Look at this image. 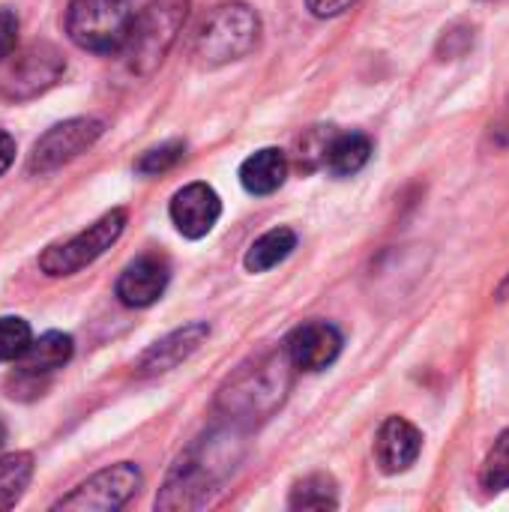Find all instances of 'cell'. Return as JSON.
<instances>
[{"mask_svg": "<svg viewBox=\"0 0 509 512\" xmlns=\"http://www.w3.org/2000/svg\"><path fill=\"white\" fill-rule=\"evenodd\" d=\"M33 477V456L12 453L0 459V510H12Z\"/></svg>", "mask_w": 509, "mask_h": 512, "instance_id": "19", "label": "cell"}, {"mask_svg": "<svg viewBox=\"0 0 509 512\" xmlns=\"http://www.w3.org/2000/svg\"><path fill=\"white\" fill-rule=\"evenodd\" d=\"M123 228H126V210L117 207V210L105 213L102 219H96L87 231L75 234L72 240L45 249L42 258H39L42 273H48V276H54V279L78 273L81 267L93 264L105 249H111V246L120 240Z\"/></svg>", "mask_w": 509, "mask_h": 512, "instance_id": "5", "label": "cell"}, {"mask_svg": "<svg viewBox=\"0 0 509 512\" xmlns=\"http://www.w3.org/2000/svg\"><path fill=\"white\" fill-rule=\"evenodd\" d=\"M210 336L207 324H186L183 330H174L171 336H165L162 342H156L138 363V375H162L171 372L174 366H180L183 360H189L201 342Z\"/></svg>", "mask_w": 509, "mask_h": 512, "instance_id": "14", "label": "cell"}, {"mask_svg": "<svg viewBox=\"0 0 509 512\" xmlns=\"http://www.w3.org/2000/svg\"><path fill=\"white\" fill-rule=\"evenodd\" d=\"M138 489H141V471L135 465H129V462H120L114 468H105V471L93 474L72 495L57 501V510H120Z\"/></svg>", "mask_w": 509, "mask_h": 512, "instance_id": "9", "label": "cell"}, {"mask_svg": "<svg viewBox=\"0 0 509 512\" xmlns=\"http://www.w3.org/2000/svg\"><path fill=\"white\" fill-rule=\"evenodd\" d=\"M66 63L60 51L48 42H33L21 54L12 57L9 66L0 72V93L6 99H30L42 90H48L60 75Z\"/></svg>", "mask_w": 509, "mask_h": 512, "instance_id": "8", "label": "cell"}, {"mask_svg": "<svg viewBox=\"0 0 509 512\" xmlns=\"http://www.w3.org/2000/svg\"><path fill=\"white\" fill-rule=\"evenodd\" d=\"M285 177H288V159L276 147H264L252 153L240 165V183L252 195H273L285 183Z\"/></svg>", "mask_w": 509, "mask_h": 512, "instance_id": "15", "label": "cell"}, {"mask_svg": "<svg viewBox=\"0 0 509 512\" xmlns=\"http://www.w3.org/2000/svg\"><path fill=\"white\" fill-rule=\"evenodd\" d=\"M72 357V339L66 333H45L39 339L30 342V348L21 354V369L18 375L21 378H39V375H48L60 366H66Z\"/></svg>", "mask_w": 509, "mask_h": 512, "instance_id": "17", "label": "cell"}, {"mask_svg": "<svg viewBox=\"0 0 509 512\" xmlns=\"http://www.w3.org/2000/svg\"><path fill=\"white\" fill-rule=\"evenodd\" d=\"M186 15H189V0H150L144 9H138L129 39L123 45L126 66L135 75L156 72L165 54L171 51V45L177 42Z\"/></svg>", "mask_w": 509, "mask_h": 512, "instance_id": "2", "label": "cell"}, {"mask_svg": "<svg viewBox=\"0 0 509 512\" xmlns=\"http://www.w3.org/2000/svg\"><path fill=\"white\" fill-rule=\"evenodd\" d=\"M12 159H15V141L6 132H0V174L9 171Z\"/></svg>", "mask_w": 509, "mask_h": 512, "instance_id": "27", "label": "cell"}, {"mask_svg": "<svg viewBox=\"0 0 509 512\" xmlns=\"http://www.w3.org/2000/svg\"><path fill=\"white\" fill-rule=\"evenodd\" d=\"M231 459L225 456L222 444H210V459L204 456V447H195L189 456L177 462L171 471L165 492L156 498L159 510H195L210 501V492H216L222 474H228Z\"/></svg>", "mask_w": 509, "mask_h": 512, "instance_id": "4", "label": "cell"}, {"mask_svg": "<svg viewBox=\"0 0 509 512\" xmlns=\"http://www.w3.org/2000/svg\"><path fill=\"white\" fill-rule=\"evenodd\" d=\"M30 342H33V333L24 318H15V315L0 318V363L21 360V354L30 348Z\"/></svg>", "mask_w": 509, "mask_h": 512, "instance_id": "21", "label": "cell"}, {"mask_svg": "<svg viewBox=\"0 0 509 512\" xmlns=\"http://www.w3.org/2000/svg\"><path fill=\"white\" fill-rule=\"evenodd\" d=\"M222 216V201L207 183H189L171 198V219L189 240H201Z\"/></svg>", "mask_w": 509, "mask_h": 512, "instance_id": "11", "label": "cell"}, {"mask_svg": "<svg viewBox=\"0 0 509 512\" xmlns=\"http://www.w3.org/2000/svg\"><path fill=\"white\" fill-rule=\"evenodd\" d=\"M357 0H306L309 12L318 15V18H336L342 12H348Z\"/></svg>", "mask_w": 509, "mask_h": 512, "instance_id": "25", "label": "cell"}, {"mask_svg": "<svg viewBox=\"0 0 509 512\" xmlns=\"http://www.w3.org/2000/svg\"><path fill=\"white\" fill-rule=\"evenodd\" d=\"M183 153H186L183 141H168V144H162V147L147 150V153L135 162V171L144 174V177H156V174L174 168V165L183 159Z\"/></svg>", "mask_w": 509, "mask_h": 512, "instance_id": "23", "label": "cell"}, {"mask_svg": "<svg viewBox=\"0 0 509 512\" xmlns=\"http://www.w3.org/2000/svg\"><path fill=\"white\" fill-rule=\"evenodd\" d=\"M492 141L501 144V147H509V105L498 114V120L492 123Z\"/></svg>", "mask_w": 509, "mask_h": 512, "instance_id": "26", "label": "cell"}, {"mask_svg": "<svg viewBox=\"0 0 509 512\" xmlns=\"http://www.w3.org/2000/svg\"><path fill=\"white\" fill-rule=\"evenodd\" d=\"M423 450V438L417 426H411L402 417H390L375 438V459L384 474H402L408 471Z\"/></svg>", "mask_w": 509, "mask_h": 512, "instance_id": "13", "label": "cell"}, {"mask_svg": "<svg viewBox=\"0 0 509 512\" xmlns=\"http://www.w3.org/2000/svg\"><path fill=\"white\" fill-rule=\"evenodd\" d=\"M102 120L93 117H75V120H63L57 126H51L30 153L27 171L30 174H51L57 168H63L66 162H72L75 156H81L84 150H90L99 135H102Z\"/></svg>", "mask_w": 509, "mask_h": 512, "instance_id": "7", "label": "cell"}, {"mask_svg": "<svg viewBox=\"0 0 509 512\" xmlns=\"http://www.w3.org/2000/svg\"><path fill=\"white\" fill-rule=\"evenodd\" d=\"M138 15V0H72L66 9L69 39L96 54L123 51Z\"/></svg>", "mask_w": 509, "mask_h": 512, "instance_id": "3", "label": "cell"}, {"mask_svg": "<svg viewBox=\"0 0 509 512\" xmlns=\"http://www.w3.org/2000/svg\"><path fill=\"white\" fill-rule=\"evenodd\" d=\"M3 444H6V426H3V420H0V450H3Z\"/></svg>", "mask_w": 509, "mask_h": 512, "instance_id": "28", "label": "cell"}, {"mask_svg": "<svg viewBox=\"0 0 509 512\" xmlns=\"http://www.w3.org/2000/svg\"><path fill=\"white\" fill-rule=\"evenodd\" d=\"M258 39H261V18L252 6L237 0L219 3L201 21L192 42V57L201 66H222L255 51Z\"/></svg>", "mask_w": 509, "mask_h": 512, "instance_id": "1", "label": "cell"}, {"mask_svg": "<svg viewBox=\"0 0 509 512\" xmlns=\"http://www.w3.org/2000/svg\"><path fill=\"white\" fill-rule=\"evenodd\" d=\"M342 345H345V339H342L339 327H333L327 321H306L288 333L282 351L294 369L321 372L336 363V357L342 354Z\"/></svg>", "mask_w": 509, "mask_h": 512, "instance_id": "10", "label": "cell"}, {"mask_svg": "<svg viewBox=\"0 0 509 512\" xmlns=\"http://www.w3.org/2000/svg\"><path fill=\"white\" fill-rule=\"evenodd\" d=\"M480 483H483L489 492L509 489V429L495 441V447L489 450V456H486V462H483Z\"/></svg>", "mask_w": 509, "mask_h": 512, "instance_id": "22", "label": "cell"}, {"mask_svg": "<svg viewBox=\"0 0 509 512\" xmlns=\"http://www.w3.org/2000/svg\"><path fill=\"white\" fill-rule=\"evenodd\" d=\"M18 45V15L12 9H0V63L15 54Z\"/></svg>", "mask_w": 509, "mask_h": 512, "instance_id": "24", "label": "cell"}, {"mask_svg": "<svg viewBox=\"0 0 509 512\" xmlns=\"http://www.w3.org/2000/svg\"><path fill=\"white\" fill-rule=\"evenodd\" d=\"M372 159V141L363 132H333L327 147H324V159L321 165L336 174V177H351L357 174L366 162Z\"/></svg>", "mask_w": 509, "mask_h": 512, "instance_id": "16", "label": "cell"}, {"mask_svg": "<svg viewBox=\"0 0 509 512\" xmlns=\"http://www.w3.org/2000/svg\"><path fill=\"white\" fill-rule=\"evenodd\" d=\"M339 495L336 483L327 474H312L300 480L291 492V510H336Z\"/></svg>", "mask_w": 509, "mask_h": 512, "instance_id": "20", "label": "cell"}, {"mask_svg": "<svg viewBox=\"0 0 509 512\" xmlns=\"http://www.w3.org/2000/svg\"><path fill=\"white\" fill-rule=\"evenodd\" d=\"M288 366H291V360L282 351V357H270V360L258 363L252 372H243L222 393V399L228 402V411H240L246 417L270 414L288 390V375H285Z\"/></svg>", "mask_w": 509, "mask_h": 512, "instance_id": "6", "label": "cell"}, {"mask_svg": "<svg viewBox=\"0 0 509 512\" xmlns=\"http://www.w3.org/2000/svg\"><path fill=\"white\" fill-rule=\"evenodd\" d=\"M168 279H171V270H168V261L159 258V255H141L135 258L117 279V297L123 306H132V309H144V306H153L165 288H168Z\"/></svg>", "mask_w": 509, "mask_h": 512, "instance_id": "12", "label": "cell"}, {"mask_svg": "<svg viewBox=\"0 0 509 512\" xmlns=\"http://www.w3.org/2000/svg\"><path fill=\"white\" fill-rule=\"evenodd\" d=\"M294 249H297V234L291 228H273L249 246L243 264L249 273H267L276 264H282Z\"/></svg>", "mask_w": 509, "mask_h": 512, "instance_id": "18", "label": "cell"}]
</instances>
